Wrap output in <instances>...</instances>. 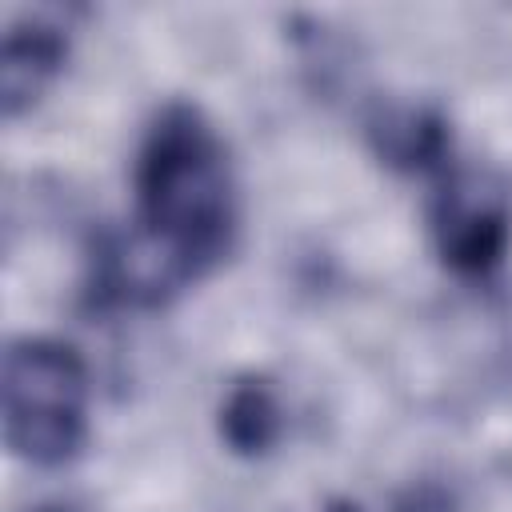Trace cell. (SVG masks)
<instances>
[{
    "label": "cell",
    "instance_id": "cell-1",
    "mask_svg": "<svg viewBox=\"0 0 512 512\" xmlns=\"http://www.w3.org/2000/svg\"><path fill=\"white\" fill-rule=\"evenodd\" d=\"M132 184L136 228L96 256V292L112 304H160L216 268L236 240V176L216 124L196 104H164Z\"/></svg>",
    "mask_w": 512,
    "mask_h": 512
},
{
    "label": "cell",
    "instance_id": "cell-2",
    "mask_svg": "<svg viewBox=\"0 0 512 512\" xmlns=\"http://www.w3.org/2000/svg\"><path fill=\"white\" fill-rule=\"evenodd\" d=\"M4 440L12 456L56 468L88 440V368L72 344L12 340L4 352Z\"/></svg>",
    "mask_w": 512,
    "mask_h": 512
},
{
    "label": "cell",
    "instance_id": "cell-3",
    "mask_svg": "<svg viewBox=\"0 0 512 512\" xmlns=\"http://www.w3.org/2000/svg\"><path fill=\"white\" fill-rule=\"evenodd\" d=\"M432 240L460 276H488L512 244V200L504 184L480 168H444L432 196Z\"/></svg>",
    "mask_w": 512,
    "mask_h": 512
},
{
    "label": "cell",
    "instance_id": "cell-4",
    "mask_svg": "<svg viewBox=\"0 0 512 512\" xmlns=\"http://www.w3.org/2000/svg\"><path fill=\"white\" fill-rule=\"evenodd\" d=\"M68 56V28L44 12L12 20L0 48V108L4 116H20L32 108L44 88L56 80Z\"/></svg>",
    "mask_w": 512,
    "mask_h": 512
},
{
    "label": "cell",
    "instance_id": "cell-5",
    "mask_svg": "<svg viewBox=\"0 0 512 512\" xmlns=\"http://www.w3.org/2000/svg\"><path fill=\"white\" fill-rule=\"evenodd\" d=\"M368 132H372L376 152L388 164H396V168H412V172L416 168L420 172H428V168H440L444 172L448 168V148H452L448 124L432 108H416V104L380 108L372 116Z\"/></svg>",
    "mask_w": 512,
    "mask_h": 512
},
{
    "label": "cell",
    "instance_id": "cell-6",
    "mask_svg": "<svg viewBox=\"0 0 512 512\" xmlns=\"http://www.w3.org/2000/svg\"><path fill=\"white\" fill-rule=\"evenodd\" d=\"M280 400L272 392L268 380L260 376H244L228 388L224 404H220V436L228 440L232 452L240 456H260L276 444L280 436Z\"/></svg>",
    "mask_w": 512,
    "mask_h": 512
},
{
    "label": "cell",
    "instance_id": "cell-7",
    "mask_svg": "<svg viewBox=\"0 0 512 512\" xmlns=\"http://www.w3.org/2000/svg\"><path fill=\"white\" fill-rule=\"evenodd\" d=\"M32 512H80V508L68 504V500H52V504H40V508H32Z\"/></svg>",
    "mask_w": 512,
    "mask_h": 512
},
{
    "label": "cell",
    "instance_id": "cell-8",
    "mask_svg": "<svg viewBox=\"0 0 512 512\" xmlns=\"http://www.w3.org/2000/svg\"><path fill=\"white\" fill-rule=\"evenodd\" d=\"M332 512H356V508H332Z\"/></svg>",
    "mask_w": 512,
    "mask_h": 512
}]
</instances>
